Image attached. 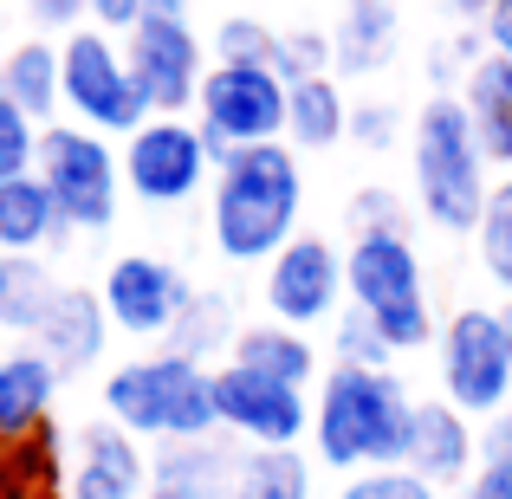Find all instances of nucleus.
I'll list each match as a JSON object with an SVG mask.
<instances>
[{
    "label": "nucleus",
    "mask_w": 512,
    "mask_h": 499,
    "mask_svg": "<svg viewBox=\"0 0 512 499\" xmlns=\"http://www.w3.org/2000/svg\"><path fill=\"white\" fill-rule=\"evenodd\" d=\"M305 175L292 143H260L214 169V247L234 266H273L299 240Z\"/></svg>",
    "instance_id": "f257e3e1"
},
{
    "label": "nucleus",
    "mask_w": 512,
    "mask_h": 499,
    "mask_svg": "<svg viewBox=\"0 0 512 499\" xmlns=\"http://www.w3.org/2000/svg\"><path fill=\"white\" fill-rule=\"evenodd\" d=\"M415 409H422V402L402 389L396 370H350V363H331L325 389H318V409H312L318 461L338 467V474L409 467Z\"/></svg>",
    "instance_id": "f03ea898"
},
{
    "label": "nucleus",
    "mask_w": 512,
    "mask_h": 499,
    "mask_svg": "<svg viewBox=\"0 0 512 499\" xmlns=\"http://www.w3.org/2000/svg\"><path fill=\"white\" fill-rule=\"evenodd\" d=\"M409 163H415V195H422V214L441 227V234H480V214H487L493 195V163L474 137V117H467L461 91H435L415 117L409 137Z\"/></svg>",
    "instance_id": "7ed1b4c3"
},
{
    "label": "nucleus",
    "mask_w": 512,
    "mask_h": 499,
    "mask_svg": "<svg viewBox=\"0 0 512 499\" xmlns=\"http://www.w3.org/2000/svg\"><path fill=\"white\" fill-rule=\"evenodd\" d=\"M104 415L117 428H130L137 441L175 448V441H208L221 435V415H214V370L195 357H130L104 376Z\"/></svg>",
    "instance_id": "20e7f679"
},
{
    "label": "nucleus",
    "mask_w": 512,
    "mask_h": 499,
    "mask_svg": "<svg viewBox=\"0 0 512 499\" xmlns=\"http://www.w3.org/2000/svg\"><path fill=\"white\" fill-rule=\"evenodd\" d=\"M344 273H350V305L376 318V331L389 337L396 357H409L435 337L422 253H415L409 234H357L344 253Z\"/></svg>",
    "instance_id": "39448f33"
},
{
    "label": "nucleus",
    "mask_w": 512,
    "mask_h": 499,
    "mask_svg": "<svg viewBox=\"0 0 512 499\" xmlns=\"http://www.w3.org/2000/svg\"><path fill=\"white\" fill-rule=\"evenodd\" d=\"M286 104H292V85L273 65H208V85L195 98V124L214 150V169L240 150L286 143Z\"/></svg>",
    "instance_id": "423d86ee"
},
{
    "label": "nucleus",
    "mask_w": 512,
    "mask_h": 499,
    "mask_svg": "<svg viewBox=\"0 0 512 499\" xmlns=\"http://www.w3.org/2000/svg\"><path fill=\"white\" fill-rule=\"evenodd\" d=\"M59 52H65V111H72V124L98 130V137H137L150 124V98L130 72L124 39L85 26V33L59 39Z\"/></svg>",
    "instance_id": "0eeeda50"
},
{
    "label": "nucleus",
    "mask_w": 512,
    "mask_h": 499,
    "mask_svg": "<svg viewBox=\"0 0 512 499\" xmlns=\"http://www.w3.org/2000/svg\"><path fill=\"white\" fill-rule=\"evenodd\" d=\"M39 182L52 188L72 234H98L117 221V201H124V150H111V137L85 124H46Z\"/></svg>",
    "instance_id": "6e6552de"
},
{
    "label": "nucleus",
    "mask_w": 512,
    "mask_h": 499,
    "mask_svg": "<svg viewBox=\"0 0 512 499\" xmlns=\"http://www.w3.org/2000/svg\"><path fill=\"white\" fill-rule=\"evenodd\" d=\"M441 402L467 415V422H493L512 402V350L500 331V312L467 305L441 325Z\"/></svg>",
    "instance_id": "1a4fd4ad"
},
{
    "label": "nucleus",
    "mask_w": 512,
    "mask_h": 499,
    "mask_svg": "<svg viewBox=\"0 0 512 499\" xmlns=\"http://www.w3.org/2000/svg\"><path fill=\"white\" fill-rule=\"evenodd\" d=\"M130 52V72H137L143 98H150V117H188L208 85V52H201L188 13H163V7H143L137 33H124Z\"/></svg>",
    "instance_id": "9d476101"
},
{
    "label": "nucleus",
    "mask_w": 512,
    "mask_h": 499,
    "mask_svg": "<svg viewBox=\"0 0 512 499\" xmlns=\"http://www.w3.org/2000/svg\"><path fill=\"white\" fill-rule=\"evenodd\" d=\"M214 415L221 435H234L240 448H299L312 435V402L299 383H279L247 363H221L214 370Z\"/></svg>",
    "instance_id": "9b49d317"
},
{
    "label": "nucleus",
    "mask_w": 512,
    "mask_h": 499,
    "mask_svg": "<svg viewBox=\"0 0 512 499\" xmlns=\"http://www.w3.org/2000/svg\"><path fill=\"white\" fill-rule=\"evenodd\" d=\"M214 169V150L195 117H150L137 137H124V188L150 208L188 201Z\"/></svg>",
    "instance_id": "f8f14e48"
},
{
    "label": "nucleus",
    "mask_w": 512,
    "mask_h": 499,
    "mask_svg": "<svg viewBox=\"0 0 512 499\" xmlns=\"http://www.w3.org/2000/svg\"><path fill=\"white\" fill-rule=\"evenodd\" d=\"M344 305H350V273H344V253L325 234H299L266 266V312L279 325H292V331L338 325Z\"/></svg>",
    "instance_id": "ddd939ff"
},
{
    "label": "nucleus",
    "mask_w": 512,
    "mask_h": 499,
    "mask_svg": "<svg viewBox=\"0 0 512 499\" xmlns=\"http://www.w3.org/2000/svg\"><path fill=\"white\" fill-rule=\"evenodd\" d=\"M98 292H104V312H111L117 331L163 337V344H169L175 318L188 312V299H195L188 273L175 260H156V253H124V260H111Z\"/></svg>",
    "instance_id": "4468645a"
},
{
    "label": "nucleus",
    "mask_w": 512,
    "mask_h": 499,
    "mask_svg": "<svg viewBox=\"0 0 512 499\" xmlns=\"http://www.w3.org/2000/svg\"><path fill=\"white\" fill-rule=\"evenodd\" d=\"M150 480H156V461L111 415L72 435V487H65V499H150Z\"/></svg>",
    "instance_id": "2eb2a0df"
},
{
    "label": "nucleus",
    "mask_w": 512,
    "mask_h": 499,
    "mask_svg": "<svg viewBox=\"0 0 512 499\" xmlns=\"http://www.w3.org/2000/svg\"><path fill=\"white\" fill-rule=\"evenodd\" d=\"M111 312H104V292L98 286H59V299H52L46 325L33 331V350L52 363L59 376H78L91 370V363L104 357V344H111Z\"/></svg>",
    "instance_id": "dca6fc26"
},
{
    "label": "nucleus",
    "mask_w": 512,
    "mask_h": 499,
    "mask_svg": "<svg viewBox=\"0 0 512 499\" xmlns=\"http://www.w3.org/2000/svg\"><path fill=\"white\" fill-rule=\"evenodd\" d=\"M240 461H247V448H240L234 435H208V441H175V448H156L150 499H234Z\"/></svg>",
    "instance_id": "f3484780"
},
{
    "label": "nucleus",
    "mask_w": 512,
    "mask_h": 499,
    "mask_svg": "<svg viewBox=\"0 0 512 499\" xmlns=\"http://www.w3.org/2000/svg\"><path fill=\"white\" fill-rule=\"evenodd\" d=\"M59 383H65V376L52 370L33 344L0 357V448L39 435V428L52 422V396H59Z\"/></svg>",
    "instance_id": "a211bd4d"
},
{
    "label": "nucleus",
    "mask_w": 512,
    "mask_h": 499,
    "mask_svg": "<svg viewBox=\"0 0 512 499\" xmlns=\"http://www.w3.org/2000/svg\"><path fill=\"white\" fill-rule=\"evenodd\" d=\"M409 467L422 480H435V487H467V474H474V422L454 402H422L415 409Z\"/></svg>",
    "instance_id": "6ab92c4d"
},
{
    "label": "nucleus",
    "mask_w": 512,
    "mask_h": 499,
    "mask_svg": "<svg viewBox=\"0 0 512 499\" xmlns=\"http://www.w3.org/2000/svg\"><path fill=\"white\" fill-rule=\"evenodd\" d=\"M65 240H72V221L59 214L39 169L0 182V253H46V247H65Z\"/></svg>",
    "instance_id": "aec40b11"
},
{
    "label": "nucleus",
    "mask_w": 512,
    "mask_h": 499,
    "mask_svg": "<svg viewBox=\"0 0 512 499\" xmlns=\"http://www.w3.org/2000/svg\"><path fill=\"white\" fill-rule=\"evenodd\" d=\"M65 487H72V441L52 422L0 448V499H65Z\"/></svg>",
    "instance_id": "412c9836"
},
{
    "label": "nucleus",
    "mask_w": 512,
    "mask_h": 499,
    "mask_svg": "<svg viewBox=\"0 0 512 499\" xmlns=\"http://www.w3.org/2000/svg\"><path fill=\"white\" fill-rule=\"evenodd\" d=\"M0 98H13L26 117L52 124L65 111V52L52 39H20L0 59Z\"/></svg>",
    "instance_id": "4be33fe9"
},
{
    "label": "nucleus",
    "mask_w": 512,
    "mask_h": 499,
    "mask_svg": "<svg viewBox=\"0 0 512 499\" xmlns=\"http://www.w3.org/2000/svg\"><path fill=\"white\" fill-rule=\"evenodd\" d=\"M396 33H402V13L396 0H344V20L331 33L338 46V72L344 78H370L396 59Z\"/></svg>",
    "instance_id": "5701e85b"
},
{
    "label": "nucleus",
    "mask_w": 512,
    "mask_h": 499,
    "mask_svg": "<svg viewBox=\"0 0 512 499\" xmlns=\"http://www.w3.org/2000/svg\"><path fill=\"white\" fill-rule=\"evenodd\" d=\"M461 104L474 117V137L493 169L512 175V59H480L461 85Z\"/></svg>",
    "instance_id": "b1692460"
},
{
    "label": "nucleus",
    "mask_w": 512,
    "mask_h": 499,
    "mask_svg": "<svg viewBox=\"0 0 512 499\" xmlns=\"http://www.w3.org/2000/svg\"><path fill=\"white\" fill-rule=\"evenodd\" d=\"M240 318H234V299L227 292H195L188 299V312L175 318V331H169V344L175 357H195V363H208V370H221V363H234V344H240Z\"/></svg>",
    "instance_id": "393cba45"
},
{
    "label": "nucleus",
    "mask_w": 512,
    "mask_h": 499,
    "mask_svg": "<svg viewBox=\"0 0 512 499\" xmlns=\"http://www.w3.org/2000/svg\"><path fill=\"white\" fill-rule=\"evenodd\" d=\"M52 299H59V279H52V266L39 253H0V331L33 344Z\"/></svg>",
    "instance_id": "a878e982"
},
{
    "label": "nucleus",
    "mask_w": 512,
    "mask_h": 499,
    "mask_svg": "<svg viewBox=\"0 0 512 499\" xmlns=\"http://www.w3.org/2000/svg\"><path fill=\"white\" fill-rule=\"evenodd\" d=\"M344 137H350V98H344L338 72L292 85V104H286V143L292 150H331Z\"/></svg>",
    "instance_id": "bb28decb"
},
{
    "label": "nucleus",
    "mask_w": 512,
    "mask_h": 499,
    "mask_svg": "<svg viewBox=\"0 0 512 499\" xmlns=\"http://www.w3.org/2000/svg\"><path fill=\"white\" fill-rule=\"evenodd\" d=\"M234 363H247V370H266V376H279V383L312 389V376H318V344H312L305 331H292V325H279V318H266V325H247V331H240Z\"/></svg>",
    "instance_id": "cd10ccee"
},
{
    "label": "nucleus",
    "mask_w": 512,
    "mask_h": 499,
    "mask_svg": "<svg viewBox=\"0 0 512 499\" xmlns=\"http://www.w3.org/2000/svg\"><path fill=\"white\" fill-rule=\"evenodd\" d=\"M234 499H312V467L299 448H247Z\"/></svg>",
    "instance_id": "c85d7f7f"
},
{
    "label": "nucleus",
    "mask_w": 512,
    "mask_h": 499,
    "mask_svg": "<svg viewBox=\"0 0 512 499\" xmlns=\"http://www.w3.org/2000/svg\"><path fill=\"white\" fill-rule=\"evenodd\" d=\"M480 266H487V279L512 299V175H500L487 195V214H480Z\"/></svg>",
    "instance_id": "c756f323"
},
{
    "label": "nucleus",
    "mask_w": 512,
    "mask_h": 499,
    "mask_svg": "<svg viewBox=\"0 0 512 499\" xmlns=\"http://www.w3.org/2000/svg\"><path fill=\"white\" fill-rule=\"evenodd\" d=\"M214 65H279V33L253 13H227L214 26Z\"/></svg>",
    "instance_id": "7c9ffc66"
},
{
    "label": "nucleus",
    "mask_w": 512,
    "mask_h": 499,
    "mask_svg": "<svg viewBox=\"0 0 512 499\" xmlns=\"http://www.w3.org/2000/svg\"><path fill=\"white\" fill-rule=\"evenodd\" d=\"M331 350H338V363H350V370H389V363H396L389 337L376 331V318L357 312V305L338 312V325H331Z\"/></svg>",
    "instance_id": "2f4dec72"
},
{
    "label": "nucleus",
    "mask_w": 512,
    "mask_h": 499,
    "mask_svg": "<svg viewBox=\"0 0 512 499\" xmlns=\"http://www.w3.org/2000/svg\"><path fill=\"white\" fill-rule=\"evenodd\" d=\"M39 143H46V124L26 117L13 98H0V182L39 169Z\"/></svg>",
    "instance_id": "473e14b6"
},
{
    "label": "nucleus",
    "mask_w": 512,
    "mask_h": 499,
    "mask_svg": "<svg viewBox=\"0 0 512 499\" xmlns=\"http://www.w3.org/2000/svg\"><path fill=\"white\" fill-rule=\"evenodd\" d=\"M286 85H305V78H331L338 72V46H331V33H312V26H299V33H279V65H273Z\"/></svg>",
    "instance_id": "72a5a7b5"
},
{
    "label": "nucleus",
    "mask_w": 512,
    "mask_h": 499,
    "mask_svg": "<svg viewBox=\"0 0 512 499\" xmlns=\"http://www.w3.org/2000/svg\"><path fill=\"white\" fill-rule=\"evenodd\" d=\"M338 499H441V487L422 480L415 467H370V474H350Z\"/></svg>",
    "instance_id": "f704fd0d"
},
{
    "label": "nucleus",
    "mask_w": 512,
    "mask_h": 499,
    "mask_svg": "<svg viewBox=\"0 0 512 499\" xmlns=\"http://www.w3.org/2000/svg\"><path fill=\"white\" fill-rule=\"evenodd\" d=\"M344 214H350V240L357 234H409V208L389 188H357Z\"/></svg>",
    "instance_id": "c9c22d12"
},
{
    "label": "nucleus",
    "mask_w": 512,
    "mask_h": 499,
    "mask_svg": "<svg viewBox=\"0 0 512 499\" xmlns=\"http://www.w3.org/2000/svg\"><path fill=\"white\" fill-rule=\"evenodd\" d=\"M350 143H357V150H370V156L396 150V143H402V111H396V104H383V98L350 104Z\"/></svg>",
    "instance_id": "e433bc0d"
},
{
    "label": "nucleus",
    "mask_w": 512,
    "mask_h": 499,
    "mask_svg": "<svg viewBox=\"0 0 512 499\" xmlns=\"http://www.w3.org/2000/svg\"><path fill=\"white\" fill-rule=\"evenodd\" d=\"M26 13H33L39 33H59V39L91 26V0H26Z\"/></svg>",
    "instance_id": "4c0bfd02"
},
{
    "label": "nucleus",
    "mask_w": 512,
    "mask_h": 499,
    "mask_svg": "<svg viewBox=\"0 0 512 499\" xmlns=\"http://www.w3.org/2000/svg\"><path fill=\"white\" fill-rule=\"evenodd\" d=\"M143 7H150V0H91V26L111 33V39H124V33H137Z\"/></svg>",
    "instance_id": "58836bf2"
},
{
    "label": "nucleus",
    "mask_w": 512,
    "mask_h": 499,
    "mask_svg": "<svg viewBox=\"0 0 512 499\" xmlns=\"http://www.w3.org/2000/svg\"><path fill=\"white\" fill-rule=\"evenodd\" d=\"M461 499H512V461H480L474 474H467Z\"/></svg>",
    "instance_id": "ea45409f"
},
{
    "label": "nucleus",
    "mask_w": 512,
    "mask_h": 499,
    "mask_svg": "<svg viewBox=\"0 0 512 499\" xmlns=\"http://www.w3.org/2000/svg\"><path fill=\"white\" fill-rule=\"evenodd\" d=\"M480 461H512V402L480 428Z\"/></svg>",
    "instance_id": "a19ab883"
},
{
    "label": "nucleus",
    "mask_w": 512,
    "mask_h": 499,
    "mask_svg": "<svg viewBox=\"0 0 512 499\" xmlns=\"http://www.w3.org/2000/svg\"><path fill=\"white\" fill-rule=\"evenodd\" d=\"M480 33H487L493 59H512V0H493V13L480 20Z\"/></svg>",
    "instance_id": "79ce46f5"
},
{
    "label": "nucleus",
    "mask_w": 512,
    "mask_h": 499,
    "mask_svg": "<svg viewBox=\"0 0 512 499\" xmlns=\"http://www.w3.org/2000/svg\"><path fill=\"white\" fill-rule=\"evenodd\" d=\"M448 13H461V20H487V13H493V0H448Z\"/></svg>",
    "instance_id": "37998d69"
},
{
    "label": "nucleus",
    "mask_w": 512,
    "mask_h": 499,
    "mask_svg": "<svg viewBox=\"0 0 512 499\" xmlns=\"http://www.w3.org/2000/svg\"><path fill=\"white\" fill-rule=\"evenodd\" d=\"M500 331H506V350H512V299L500 305Z\"/></svg>",
    "instance_id": "c03bdc74"
},
{
    "label": "nucleus",
    "mask_w": 512,
    "mask_h": 499,
    "mask_svg": "<svg viewBox=\"0 0 512 499\" xmlns=\"http://www.w3.org/2000/svg\"><path fill=\"white\" fill-rule=\"evenodd\" d=\"M0 59H7V26H0Z\"/></svg>",
    "instance_id": "a18cd8bd"
}]
</instances>
